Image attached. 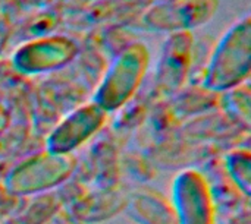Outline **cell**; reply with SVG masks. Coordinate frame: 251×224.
I'll use <instances>...</instances> for the list:
<instances>
[{
    "mask_svg": "<svg viewBox=\"0 0 251 224\" xmlns=\"http://www.w3.org/2000/svg\"><path fill=\"white\" fill-rule=\"evenodd\" d=\"M251 19L234 23L219 40L206 69L203 85L210 91H231L250 76Z\"/></svg>",
    "mask_w": 251,
    "mask_h": 224,
    "instance_id": "6da1fadb",
    "label": "cell"
},
{
    "mask_svg": "<svg viewBox=\"0 0 251 224\" xmlns=\"http://www.w3.org/2000/svg\"><path fill=\"white\" fill-rule=\"evenodd\" d=\"M149 60V50L141 43L125 47L107 67L94 92L93 103L106 113L125 106L138 91L146 76Z\"/></svg>",
    "mask_w": 251,
    "mask_h": 224,
    "instance_id": "7a4b0ae2",
    "label": "cell"
},
{
    "mask_svg": "<svg viewBox=\"0 0 251 224\" xmlns=\"http://www.w3.org/2000/svg\"><path fill=\"white\" fill-rule=\"evenodd\" d=\"M72 154L43 151L16 164L6 176V189L18 197L35 195L63 183L74 172Z\"/></svg>",
    "mask_w": 251,
    "mask_h": 224,
    "instance_id": "3957f363",
    "label": "cell"
},
{
    "mask_svg": "<svg viewBox=\"0 0 251 224\" xmlns=\"http://www.w3.org/2000/svg\"><path fill=\"white\" fill-rule=\"evenodd\" d=\"M219 0H172L150 7L143 22L147 28L162 32H191L209 22L216 13Z\"/></svg>",
    "mask_w": 251,
    "mask_h": 224,
    "instance_id": "277c9868",
    "label": "cell"
},
{
    "mask_svg": "<svg viewBox=\"0 0 251 224\" xmlns=\"http://www.w3.org/2000/svg\"><path fill=\"white\" fill-rule=\"evenodd\" d=\"M76 44L63 35H47L22 44L12 56L15 69L25 75L57 70L71 63L76 54Z\"/></svg>",
    "mask_w": 251,
    "mask_h": 224,
    "instance_id": "5b68a950",
    "label": "cell"
},
{
    "mask_svg": "<svg viewBox=\"0 0 251 224\" xmlns=\"http://www.w3.org/2000/svg\"><path fill=\"white\" fill-rule=\"evenodd\" d=\"M176 224H215V205L204 176L196 170L179 173L172 188Z\"/></svg>",
    "mask_w": 251,
    "mask_h": 224,
    "instance_id": "8992f818",
    "label": "cell"
},
{
    "mask_svg": "<svg viewBox=\"0 0 251 224\" xmlns=\"http://www.w3.org/2000/svg\"><path fill=\"white\" fill-rule=\"evenodd\" d=\"M107 113L96 103H88L71 112L49 135L46 150L56 154H72L106 123Z\"/></svg>",
    "mask_w": 251,
    "mask_h": 224,
    "instance_id": "52a82bcc",
    "label": "cell"
},
{
    "mask_svg": "<svg viewBox=\"0 0 251 224\" xmlns=\"http://www.w3.org/2000/svg\"><path fill=\"white\" fill-rule=\"evenodd\" d=\"M193 43L191 32H175L166 40L156 72L157 87L163 92H174L184 84L190 70Z\"/></svg>",
    "mask_w": 251,
    "mask_h": 224,
    "instance_id": "ba28073f",
    "label": "cell"
},
{
    "mask_svg": "<svg viewBox=\"0 0 251 224\" xmlns=\"http://www.w3.org/2000/svg\"><path fill=\"white\" fill-rule=\"evenodd\" d=\"M128 213L138 224H176L172 202L149 189L132 194L128 202Z\"/></svg>",
    "mask_w": 251,
    "mask_h": 224,
    "instance_id": "9c48e42d",
    "label": "cell"
},
{
    "mask_svg": "<svg viewBox=\"0 0 251 224\" xmlns=\"http://www.w3.org/2000/svg\"><path fill=\"white\" fill-rule=\"evenodd\" d=\"M226 169L241 189V192L249 197L251 194V154L247 150L232 151L226 157Z\"/></svg>",
    "mask_w": 251,
    "mask_h": 224,
    "instance_id": "30bf717a",
    "label": "cell"
},
{
    "mask_svg": "<svg viewBox=\"0 0 251 224\" xmlns=\"http://www.w3.org/2000/svg\"><path fill=\"white\" fill-rule=\"evenodd\" d=\"M7 123H9V116H7V112L6 109L0 104V135L4 132V129L7 128Z\"/></svg>",
    "mask_w": 251,
    "mask_h": 224,
    "instance_id": "8fae6325",
    "label": "cell"
}]
</instances>
